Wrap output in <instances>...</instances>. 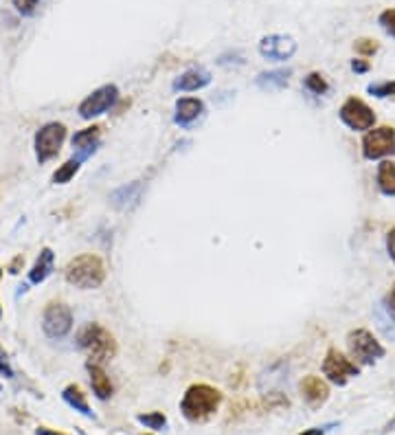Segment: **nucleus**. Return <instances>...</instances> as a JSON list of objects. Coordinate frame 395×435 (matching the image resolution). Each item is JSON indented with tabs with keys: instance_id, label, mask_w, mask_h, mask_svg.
<instances>
[{
	"instance_id": "obj_1",
	"label": "nucleus",
	"mask_w": 395,
	"mask_h": 435,
	"mask_svg": "<svg viewBox=\"0 0 395 435\" xmlns=\"http://www.w3.org/2000/svg\"><path fill=\"white\" fill-rule=\"evenodd\" d=\"M222 398V391L211 385H191L181 401V411L189 422H205L220 409Z\"/></svg>"
},
{
	"instance_id": "obj_2",
	"label": "nucleus",
	"mask_w": 395,
	"mask_h": 435,
	"mask_svg": "<svg viewBox=\"0 0 395 435\" xmlns=\"http://www.w3.org/2000/svg\"><path fill=\"white\" fill-rule=\"evenodd\" d=\"M105 264L99 256H93V253H84V256L73 258L66 268H64V279L82 290H93L99 288L105 282Z\"/></svg>"
},
{
	"instance_id": "obj_3",
	"label": "nucleus",
	"mask_w": 395,
	"mask_h": 435,
	"mask_svg": "<svg viewBox=\"0 0 395 435\" xmlns=\"http://www.w3.org/2000/svg\"><path fill=\"white\" fill-rule=\"evenodd\" d=\"M77 346L88 354L91 362H101L110 360L117 356V341L99 323H86L77 330Z\"/></svg>"
},
{
	"instance_id": "obj_4",
	"label": "nucleus",
	"mask_w": 395,
	"mask_h": 435,
	"mask_svg": "<svg viewBox=\"0 0 395 435\" xmlns=\"http://www.w3.org/2000/svg\"><path fill=\"white\" fill-rule=\"evenodd\" d=\"M66 141V125L51 121L38 130L35 134V158L38 163H46L51 158H56L62 150V145Z\"/></svg>"
},
{
	"instance_id": "obj_5",
	"label": "nucleus",
	"mask_w": 395,
	"mask_h": 435,
	"mask_svg": "<svg viewBox=\"0 0 395 435\" xmlns=\"http://www.w3.org/2000/svg\"><path fill=\"white\" fill-rule=\"evenodd\" d=\"M347 346H349L351 356L358 362H363V365H371L373 360H378V358L384 356L382 343L375 339L369 330H365V328L351 330L347 334Z\"/></svg>"
},
{
	"instance_id": "obj_6",
	"label": "nucleus",
	"mask_w": 395,
	"mask_h": 435,
	"mask_svg": "<svg viewBox=\"0 0 395 435\" xmlns=\"http://www.w3.org/2000/svg\"><path fill=\"white\" fill-rule=\"evenodd\" d=\"M42 330L48 339H64L73 330V313L64 301H51L42 315Z\"/></svg>"
},
{
	"instance_id": "obj_7",
	"label": "nucleus",
	"mask_w": 395,
	"mask_h": 435,
	"mask_svg": "<svg viewBox=\"0 0 395 435\" xmlns=\"http://www.w3.org/2000/svg\"><path fill=\"white\" fill-rule=\"evenodd\" d=\"M395 154V130L391 125H380V128H371L363 137V156L367 160H378L384 156Z\"/></svg>"
},
{
	"instance_id": "obj_8",
	"label": "nucleus",
	"mask_w": 395,
	"mask_h": 435,
	"mask_svg": "<svg viewBox=\"0 0 395 435\" xmlns=\"http://www.w3.org/2000/svg\"><path fill=\"white\" fill-rule=\"evenodd\" d=\"M338 117L354 132L371 130L373 123H375V113L371 111V108L363 99H358V97L345 99V103L340 106V111H338Z\"/></svg>"
},
{
	"instance_id": "obj_9",
	"label": "nucleus",
	"mask_w": 395,
	"mask_h": 435,
	"mask_svg": "<svg viewBox=\"0 0 395 435\" xmlns=\"http://www.w3.org/2000/svg\"><path fill=\"white\" fill-rule=\"evenodd\" d=\"M119 101V88L115 84H105L93 90L82 103H79V117L82 119H95L108 113Z\"/></svg>"
},
{
	"instance_id": "obj_10",
	"label": "nucleus",
	"mask_w": 395,
	"mask_h": 435,
	"mask_svg": "<svg viewBox=\"0 0 395 435\" xmlns=\"http://www.w3.org/2000/svg\"><path fill=\"white\" fill-rule=\"evenodd\" d=\"M323 374L328 376L330 383L343 387L347 385L349 378L361 374V370H358L356 362H351L345 354H340L336 348H330L325 358H323Z\"/></svg>"
},
{
	"instance_id": "obj_11",
	"label": "nucleus",
	"mask_w": 395,
	"mask_h": 435,
	"mask_svg": "<svg viewBox=\"0 0 395 435\" xmlns=\"http://www.w3.org/2000/svg\"><path fill=\"white\" fill-rule=\"evenodd\" d=\"M259 53H261V58L271 60V62H285L297 53V40L292 35H285V33L266 35L259 42Z\"/></svg>"
},
{
	"instance_id": "obj_12",
	"label": "nucleus",
	"mask_w": 395,
	"mask_h": 435,
	"mask_svg": "<svg viewBox=\"0 0 395 435\" xmlns=\"http://www.w3.org/2000/svg\"><path fill=\"white\" fill-rule=\"evenodd\" d=\"M301 396H303V401L308 403L312 409H318L328 403V398H330V387L328 383L323 378L310 374V376H305L301 380Z\"/></svg>"
},
{
	"instance_id": "obj_13",
	"label": "nucleus",
	"mask_w": 395,
	"mask_h": 435,
	"mask_svg": "<svg viewBox=\"0 0 395 435\" xmlns=\"http://www.w3.org/2000/svg\"><path fill=\"white\" fill-rule=\"evenodd\" d=\"M209 84H211V75L207 70L191 68V70H185L181 77H176L171 88L176 90V93L178 90H181V93H193V90H202Z\"/></svg>"
},
{
	"instance_id": "obj_14",
	"label": "nucleus",
	"mask_w": 395,
	"mask_h": 435,
	"mask_svg": "<svg viewBox=\"0 0 395 435\" xmlns=\"http://www.w3.org/2000/svg\"><path fill=\"white\" fill-rule=\"evenodd\" d=\"M202 111H205V103L198 97H181V99L176 101L174 121L178 125H189V123H193L198 117L202 115Z\"/></svg>"
},
{
	"instance_id": "obj_15",
	"label": "nucleus",
	"mask_w": 395,
	"mask_h": 435,
	"mask_svg": "<svg viewBox=\"0 0 395 435\" xmlns=\"http://www.w3.org/2000/svg\"><path fill=\"white\" fill-rule=\"evenodd\" d=\"M53 262H56V253H53L48 246L42 248L38 260H35V264H33V268L29 270V282L31 284H42L53 273Z\"/></svg>"
},
{
	"instance_id": "obj_16",
	"label": "nucleus",
	"mask_w": 395,
	"mask_h": 435,
	"mask_svg": "<svg viewBox=\"0 0 395 435\" xmlns=\"http://www.w3.org/2000/svg\"><path fill=\"white\" fill-rule=\"evenodd\" d=\"M88 374H91V385H93V391L99 401H108V398L112 396V383L108 374L103 372L101 365L97 362H88Z\"/></svg>"
},
{
	"instance_id": "obj_17",
	"label": "nucleus",
	"mask_w": 395,
	"mask_h": 435,
	"mask_svg": "<svg viewBox=\"0 0 395 435\" xmlns=\"http://www.w3.org/2000/svg\"><path fill=\"white\" fill-rule=\"evenodd\" d=\"M99 137H101V125H91V128H84V130H79L73 137V148L82 152L79 158H86L88 154H91L97 148Z\"/></svg>"
},
{
	"instance_id": "obj_18",
	"label": "nucleus",
	"mask_w": 395,
	"mask_h": 435,
	"mask_svg": "<svg viewBox=\"0 0 395 435\" xmlns=\"http://www.w3.org/2000/svg\"><path fill=\"white\" fill-rule=\"evenodd\" d=\"M290 68H277V70H268V72H259L255 84L261 90H281L288 86V77H290Z\"/></svg>"
},
{
	"instance_id": "obj_19",
	"label": "nucleus",
	"mask_w": 395,
	"mask_h": 435,
	"mask_svg": "<svg viewBox=\"0 0 395 435\" xmlns=\"http://www.w3.org/2000/svg\"><path fill=\"white\" fill-rule=\"evenodd\" d=\"M62 398H64V403H66L68 407H73L75 411H79L82 415H86V418H95V413L91 411V407H88L86 393L82 391L79 385H68V387L62 391Z\"/></svg>"
},
{
	"instance_id": "obj_20",
	"label": "nucleus",
	"mask_w": 395,
	"mask_h": 435,
	"mask_svg": "<svg viewBox=\"0 0 395 435\" xmlns=\"http://www.w3.org/2000/svg\"><path fill=\"white\" fill-rule=\"evenodd\" d=\"M375 180H378V189L384 196H395V160H382Z\"/></svg>"
},
{
	"instance_id": "obj_21",
	"label": "nucleus",
	"mask_w": 395,
	"mask_h": 435,
	"mask_svg": "<svg viewBox=\"0 0 395 435\" xmlns=\"http://www.w3.org/2000/svg\"><path fill=\"white\" fill-rule=\"evenodd\" d=\"M79 165H82V158H70L66 160L64 165H60L56 170V174H53V183L56 185H66L68 180H73L75 174L79 172Z\"/></svg>"
},
{
	"instance_id": "obj_22",
	"label": "nucleus",
	"mask_w": 395,
	"mask_h": 435,
	"mask_svg": "<svg viewBox=\"0 0 395 435\" xmlns=\"http://www.w3.org/2000/svg\"><path fill=\"white\" fill-rule=\"evenodd\" d=\"M136 420H138L143 427H145V429H152V431H160V429H165V427H167L165 413H160V411L141 413V415H136Z\"/></svg>"
},
{
	"instance_id": "obj_23",
	"label": "nucleus",
	"mask_w": 395,
	"mask_h": 435,
	"mask_svg": "<svg viewBox=\"0 0 395 435\" xmlns=\"http://www.w3.org/2000/svg\"><path fill=\"white\" fill-rule=\"evenodd\" d=\"M303 86L308 88L312 95H325L328 90H330V84H328V80L323 77L320 72H310V75L305 77Z\"/></svg>"
},
{
	"instance_id": "obj_24",
	"label": "nucleus",
	"mask_w": 395,
	"mask_h": 435,
	"mask_svg": "<svg viewBox=\"0 0 395 435\" xmlns=\"http://www.w3.org/2000/svg\"><path fill=\"white\" fill-rule=\"evenodd\" d=\"M138 189H141V183H132L130 187H121L112 194V203L117 207H125L128 203H132L134 198L138 196Z\"/></svg>"
},
{
	"instance_id": "obj_25",
	"label": "nucleus",
	"mask_w": 395,
	"mask_h": 435,
	"mask_svg": "<svg viewBox=\"0 0 395 435\" xmlns=\"http://www.w3.org/2000/svg\"><path fill=\"white\" fill-rule=\"evenodd\" d=\"M369 95L378 97V99H387V97H395V80L393 82H378V84H369L367 86Z\"/></svg>"
},
{
	"instance_id": "obj_26",
	"label": "nucleus",
	"mask_w": 395,
	"mask_h": 435,
	"mask_svg": "<svg viewBox=\"0 0 395 435\" xmlns=\"http://www.w3.org/2000/svg\"><path fill=\"white\" fill-rule=\"evenodd\" d=\"M354 49H356L358 56H363V58H371L373 53H378L380 44L375 42V40H371V38H361V40H356Z\"/></svg>"
},
{
	"instance_id": "obj_27",
	"label": "nucleus",
	"mask_w": 395,
	"mask_h": 435,
	"mask_svg": "<svg viewBox=\"0 0 395 435\" xmlns=\"http://www.w3.org/2000/svg\"><path fill=\"white\" fill-rule=\"evenodd\" d=\"M378 23L382 25V29H384L389 35H393V38H395V9L382 11L380 18H378Z\"/></svg>"
},
{
	"instance_id": "obj_28",
	"label": "nucleus",
	"mask_w": 395,
	"mask_h": 435,
	"mask_svg": "<svg viewBox=\"0 0 395 435\" xmlns=\"http://www.w3.org/2000/svg\"><path fill=\"white\" fill-rule=\"evenodd\" d=\"M13 7L18 13H22V15H31L35 11V7H38L40 0H11Z\"/></svg>"
},
{
	"instance_id": "obj_29",
	"label": "nucleus",
	"mask_w": 395,
	"mask_h": 435,
	"mask_svg": "<svg viewBox=\"0 0 395 435\" xmlns=\"http://www.w3.org/2000/svg\"><path fill=\"white\" fill-rule=\"evenodd\" d=\"M387 251H389V256H391V260L395 262V227L389 231V235H387Z\"/></svg>"
},
{
	"instance_id": "obj_30",
	"label": "nucleus",
	"mask_w": 395,
	"mask_h": 435,
	"mask_svg": "<svg viewBox=\"0 0 395 435\" xmlns=\"http://www.w3.org/2000/svg\"><path fill=\"white\" fill-rule=\"evenodd\" d=\"M384 305L389 308V313L395 317V284H393L391 290H389V295H387V299H384Z\"/></svg>"
},
{
	"instance_id": "obj_31",
	"label": "nucleus",
	"mask_w": 395,
	"mask_h": 435,
	"mask_svg": "<svg viewBox=\"0 0 395 435\" xmlns=\"http://www.w3.org/2000/svg\"><path fill=\"white\" fill-rule=\"evenodd\" d=\"M371 66H369V62L367 60H351V70L354 72H367Z\"/></svg>"
},
{
	"instance_id": "obj_32",
	"label": "nucleus",
	"mask_w": 395,
	"mask_h": 435,
	"mask_svg": "<svg viewBox=\"0 0 395 435\" xmlns=\"http://www.w3.org/2000/svg\"><path fill=\"white\" fill-rule=\"evenodd\" d=\"M22 262H25V260H22V256L13 258V260H11V264H9V273H13V275H15V273H20V266H22Z\"/></svg>"
},
{
	"instance_id": "obj_33",
	"label": "nucleus",
	"mask_w": 395,
	"mask_h": 435,
	"mask_svg": "<svg viewBox=\"0 0 395 435\" xmlns=\"http://www.w3.org/2000/svg\"><path fill=\"white\" fill-rule=\"evenodd\" d=\"M0 372L7 374L9 378H13V372H11V367H9V360H7V356H0Z\"/></svg>"
},
{
	"instance_id": "obj_34",
	"label": "nucleus",
	"mask_w": 395,
	"mask_h": 435,
	"mask_svg": "<svg viewBox=\"0 0 395 435\" xmlns=\"http://www.w3.org/2000/svg\"><path fill=\"white\" fill-rule=\"evenodd\" d=\"M299 435H325V429L323 427H314V429H305L303 433H299Z\"/></svg>"
},
{
	"instance_id": "obj_35",
	"label": "nucleus",
	"mask_w": 395,
	"mask_h": 435,
	"mask_svg": "<svg viewBox=\"0 0 395 435\" xmlns=\"http://www.w3.org/2000/svg\"><path fill=\"white\" fill-rule=\"evenodd\" d=\"M35 435H64V433H58V431H53V429H46V427H40L38 431H35Z\"/></svg>"
},
{
	"instance_id": "obj_36",
	"label": "nucleus",
	"mask_w": 395,
	"mask_h": 435,
	"mask_svg": "<svg viewBox=\"0 0 395 435\" xmlns=\"http://www.w3.org/2000/svg\"><path fill=\"white\" fill-rule=\"evenodd\" d=\"M393 429H395V418H393V420H389V424L384 427V431H393Z\"/></svg>"
},
{
	"instance_id": "obj_37",
	"label": "nucleus",
	"mask_w": 395,
	"mask_h": 435,
	"mask_svg": "<svg viewBox=\"0 0 395 435\" xmlns=\"http://www.w3.org/2000/svg\"><path fill=\"white\" fill-rule=\"evenodd\" d=\"M0 277H3V270H0Z\"/></svg>"
}]
</instances>
